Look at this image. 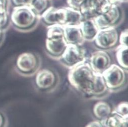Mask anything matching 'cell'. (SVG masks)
Here are the masks:
<instances>
[{"instance_id":"obj_1","label":"cell","mask_w":128,"mask_h":127,"mask_svg":"<svg viewBox=\"0 0 128 127\" xmlns=\"http://www.w3.org/2000/svg\"><path fill=\"white\" fill-rule=\"evenodd\" d=\"M68 77L72 86L94 99L106 97L110 93L102 74L94 71L89 62H85L70 69Z\"/></svg>"},{"instance_id":"obj_2","label":"cell","mask_w":128,"mask_h":127,"mask_svg":"<svg viewBox=\"0 0 128 127\" xmlns=\"http://www.w3.org/2000/svg\"><path fill=\"white\" fill-rule=\"evenodd\" d=\"M67 45L68 44L64 37L63 26H49L45 43L46 50L49 56L52 59L59 60Z\"/></svg>"},{"instance_id":"obj_3","label":"cell","mask_w":128,"mask_h":127,"mask_svg":"<svg viewBox=\"0 0 128 127\" xmlns=\"http://www.w3.org/2000/svg\"><path fill=\"white\" fill-rule=\"evenodd\" d=\"M124 12L119 4L102 3L100 14L93 19L98 28L116 27L120 23Z\"/></svg>"},{"instance_id":"obj_4","label":"cell","mask_w":128,"mask_h":127,"mask_svg":"<svg viewBox=\"0 0 128 127\" xmlns=\"http://www.w3.org/2000/svg\"><path fill=\"white\" fill-rule=\"evenodd\" d=\"M39 17L29 6H15L11 13V20L16 28L28 31L36 26Z\"/></svg>"},{"instance_id":"obj_5","label":"cell","mask_w":128,"mask_h":127,"mask_svg":"<svg viewBox=\"0 0 128 127\" xmlns=\"http://www.w3.org/2000/svg\"><path fill=\"white\" fill-rule=\"evenodd\" d=\"M106 85L110 92H117L126 86V70L116 64H112L102 74Z\"/></svg>"},{"instance_id":"obj_6","label":"cell","mask_w":128,"mask_h":127,"mask_svg":"<svg viewBox=\"0 0 128 127\" xmlns=\"http://www.w3.org/2000/svg\"><path fill=\"white\" fill-rule=\"evenodd\" d=\"M42 59L32 52H24L17 58L16 66L19 73L25 76H32L40 69Z\"/></svg>"},{"instance_id":"obj_7","label":"cell","mask_w":128,"mask_h":127,"mask_svg":"<svg viewBox=\"0 0 128 127\" xmlns=\"http://www.w3.org/2000/svg\"><path fill=\"white\" fill-rule=\"evenodd\" d=\"M86 53L82 46L68 44L59 61L64 67L71 69L86 62Z\"/></svg>"},{"instance_id":"obj_8","label":"cell","mask_w":128,"mask_h":127,"mask_svg":"<svg viewBox=\"0 0 128 127\" xmlns=\"http://www.w3.org/2000/svg\"><path fill=\"white\" fill-rule=\"evenodd\" d=\"M118 33L114 27L100 29L94 42L98 48L104 50L114 47L118 42Z\"/></svg>"},{"instance_id":"obj_9","label":"cell","mask_w":128,"mask_h":127,"mask_svg":"<svg viewBox=\"0 0 128 127\" xmlns=\"http://www.w3.org/2000/svg\"><path fill=\"white\" fill-rule=\"evenodd\" d=\"M58 75L53 70L44 68L40 69L36 74V85L42 91H53L58 86Z\"/></svg>"},{"instance_id":"obj_10","label":"cell","mask_w":128,"mask_h":127,"mask_svg":"<svg viewBox=\"0 0 128 127\" xmlns=\"http://www.w3.org/2000/svg\"><path fill=\"white\" fill-rule=\"evenodd\" d=\"M40 17L42 22L48 26L54 25L64 26L66 18L65 7H49L40 15Z\"/></svg>"},{"instance_id":"obj_11","label":"cell","mask_w":128,"mask_h":127,"mask_svg":"<svg viewBox=\"0 0 128 127\" xmlns=\"http://www.w3.org/2000/svg\"><path fill=\"white\" fill-rule=\"evenodd\" d=\"M89 63L94 71L102 74L112 64V60L106 51L100 50L92 53Z\"/></svg>"},{"instance_id":"obj_12","label":"cell","mask_w":128,"mask_h":127,"mask_svg":"<svg viewBox=\"0 0 128 127\" xmlns=\"http://www.w3.org/2000/svg\"><path fill=\"white\" fill-rule=\"evenodd\" d=\"M102 5L100 0H85L79 11L84 20L93 19L100 14Z\"/></svg>"},{"instance_id":"obj_13","label":"cell","mask_w":128,"mask_h":127,"mask_svg":"<svg viewBox=\"0 0 128 127\" xmlns=\"http://www.w3.org/2000/svg\"><path fill=\"white\" fill-rule=\"evenodd\" d=\"M64 37L68 44L82 46L85 42L80 25L63 26Z\"/></svg>"},{"instance_id":"obj_14","label":"cell","mask_w":128,"mask_h":127,"mask_svg":"<svg viewBox=\"0 0 128 127\" xmlns=\"http://www.w3.org/2000/svg\"><path fill=\"white\" fill-rule=\"evenodd\" d=\"M80 27L85 41H93L99 31L93 20H84L80 25Z\"/></svg>"},{"instance_id":"obj_15","label":"cell","mask_w":128,"mask_h":127,"mask_svg":"<svg viewBox=\"0 0 128 127\" xmlns=\"http://www.w3.org/2000/svg\"><path fill=\"white\" fill-rule=\"evenodd\" d=\"M93 111L96 118L100 121L106 120L112 112L110 105L102 101L97 103L94 106Z\"/></svg>"},{"instance_id":"obj_16","label":"cell","mask_w":128,"mask_h":127,"mask_svg":"<svg viewBox=\"0 0 128 127\" xmlns=\"http://www.w3.org/2000/svg\"><path fill=\"white\" fill-rule=\"evenodd\" d=\"M65 9L66 18L65 25H80L84 20L80 11L70 7H65Z\"/></svg>"},{"instance_id":"obj_17","label":"cell","mask_w":128,"mask_h":127,"mask_svg":"<svg viewBox=\"0 0 128 127\" xmlns=\"http://www.w3.org/2000/svg\"><path fill=\"white\" fill-rule=\"evenodd\" d=\"M104 122L106 127H128V118L112 112Z\"/></svg>"},{"instance_id":"obj_18","label":"cell","mask_w":128,"mask_h":127,"mask_svg":"<svg viewBox=\"0 0 128 127\" xmlns=\"http://www.w3.org/2000/svg\"><path fill=\"white\" fill-rule=\"evenodd\" d=\"M116 58L119 66L127 71L128 68V47L120 45L116 49Z\"/></svg>"},{"instance_id":"obj_19","label":"cell","mask_w":128,"mask_h":127,"mask_svg":"<svg viewBox=\"0 0 128 127\" xmlns=\"http://www.w3.org/2000/svg\"><path fill=\"white\" fill-rule=\"evenodd\" d=\"M29 7L38 16H40L49 7V0H32Z\"/></svg>"},{"instance_id":"obj_20","label":"cell","mask_w":128,"mask_h":127,"mask_svg":"<svg viewBox=\"0 0 128 127\" xmlns=\"http://www.w3.org/2000/svg\"><path fill=\"white\" fill-rule=\"evenodd\" d=\"M112 113L117 114L118 115L125 118H128V104L127 102H121L118 104L116 109L112 111Z\"/></svg>"},{"instance_id":"obj_21","label":"cell","mask_w":128,"mask_h":127,"mask_svg":"<svg viewBox=\"0 0 128 127\" xmlns=\"http://www.w3.org/2000/svg\"><path fill=\"white\" fill-rule=\"evenodd\" d=\"M118 42L120 45L125 46H128V29H125L120 34L118 37Z\"/></svg>"},{"instance_id":"obj_22","label":"cell","mask_w":128,"mask_h":127,"mask_svg":"<svg viewBox=\"0 0 128 127\" xmlns=\"http://www.w3.org/2000/svg\"><path fill=\"white\" fill-rule=\"evenodd\" d=\"M85 0H67V3L69 7L79 10L80 5Z\"/></svg>"},{"instance_id":"obj_23","label":"cell","mask_w":128,"mask_h":127,"mask_svg":"<svg viewBox=\"0 0 128 127\" xmlns=\"http://www.w3.org/2000/svg\"><path fill=\"white\" fill-rule=\"evenodd\" d=\"M8 18L7 12H0V29L3 28L7 25Z\"/></svg>"},{"instance_id":"obj_24","label":"cell","mask_w":128,"mask_h":127,"mask_svg":"<svg viewBox=\"0 0 128 127\" xmlns=\"http://www.w3.org/2000/svg\"><path fill=\"white\" fill-rule=\"evenodd\" d=\"M15 6H29L32 0H12Z\"/></svg>"},{"instance_id":"obj_25","label":"cell","mask_w":128,"mask_h":127,"mask_svg":"<svg viewBox=\"0 0 128 127\" xmlns=\"http://www.w3.org/2000/svg\"><path fill=\"white\" fill-rule=\"evenodd\" d=\"M105 124L104 121H94L88 123L85 127H104Z\"/></svg>"},{"instance_id":"obj_26","label":"cell","mask_w":128,"mask_h":127,"mask_svg":"<svg viewBox=\"0 0 128 127\" xmlns=\"http://www.w3.org/2000/svg\"><path fill=\"white\" fill-rule=\"evenodd\" d=\"M4 120L2 115L0 113V127H3L4 126Z\"/></svg>"},{"instance_id":"obj_27","label":"cell","mask_w":128,"mask_h":127,"mask_svg":"<svg viewBox=\"0 0 128 127\" xmlns=\"http://www.w3.org/2000/svg\"><path fill=\"white\" fill-rule=\"evenodd\" d=\"M122 3H124V2H127L128 0H121Z\"/></svg>"},{"instance_id":"obj_28","label":"cell","mask_w":128,"mask_h":127,"mask_svg":"<svg viewBox=\"0 0 128 127\" xmlns=\"http://www.w3.org/2000/svg\"><path fill=\"white\" fill-rule=\"evenodd\" d=\"M2 36V32H1V29H0V39H1Z\"/></svg>"},{"instance_id":"obj_29","label":"cell","mask_w":128,"mask_h":127,"mask_svg":"<svg viewBox=\"0 0 128 127\" xmlns=\"http://www.w3.org/2000/svg\"><path fill=\"white\" fill-rule=\"evenodd\" d=\"M106 127V126H105V127Z\"/></svg>"}]
</instances>
